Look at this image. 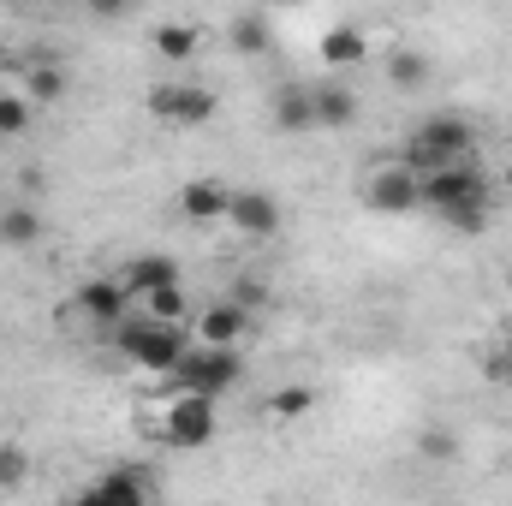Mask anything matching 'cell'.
Listing matches in <instances>:
<instances>
[{"label":"cell","instance_id":"1","mask_svg":"<svg viewBox=\"0 0 512 506\" xmlns=\"http://www.w3.org/2000/svg\"><path fill=\"white\" fill-rule=\"evenodd\" d=\"M423 209L453 233H483L489 227V173L477 167V155L423 173Z\"/></svg>","mask_w":512,"mask_h":506},{"label":"cell","instance_id":"2","mask_svg":"<svg viewBox=\"0 0 512 506\" xmlns=\"http://www.w3.org/2000/svg\"><path fill=\"white\" fill-rule=\"evenodd\" d=\"M108 334H114V346L126 352L143 376H173V370H179V358L191 352L185 328H179V322H155L149 310H143V316H126V322H114Z\"/></svg>","mask_w":512,"mask_h":506},{"label":"cell","instance_id":"3","mask_svg":"<svg viewBox=\"0 0 512 506\" xmlns=\"http://www.w3.org/2000/svg\"><path fill=\"white\" fill-rule=\"evenodd\" d=\"M471 155H477V126L465 114H429V120H417L411 137H405V149H399V161L417 167V173H435V167H453V161H471Z\"/></svg>","mask_w":512,"mask_h":506},{"label":"cell","instance_id":"4","mask_svg":"<svg viewBox=\"0 0 512 506\" xmlns=\"http://www.w3.org/2000/svg\"><path fill=\"white\" fill-rule=\"evenodd\" d=\"M215 405H221V399H209V393H197V387H179V399L161 411V441L179 447V453L209 447V441L221 435V411H215Z\"/></svg>","mask_w":512,"mask_h":506},{"label":"cell","instance_id":"5","mask_svg":"<svg viewBox=\"0 0 512 506\" xmlns=\"http://www.w3.org/2000/svg\"><path fill=\"white\" fill-rule=\"evenodd\" d=\"M173 381H179V387H197V393H209V399H227V393L245 381V358H239V346H209V340H191V352L179 358Z\"/></svg>","mask_w":512,"mask_h":506},{"label":"cell","instance_id":"6","mask_svg":"<svg viewBox=\"0 0 512 506\" xmlns=\"http://www.w3.org/2000/svg\"><path fill=\"white\" fill-rule=\"evenodd\" d=\"M143 108H149L161 126L197 131V126H209V120L221 114V96H215L209 84H185V78H167V84H155V90L143 96Z\"/></svg>","mask_w":512,"mask_h":506},{"label":"cell","instance_id":"7","mask_svg":"<svg viewBox=\"0 0 512 506\" xmlns=\"http://www.w3.org/2000/svg\"><path fill=\"white\" fill-rule=\"evenodd\" d=\"M364 209H376V215H411V209H423V173L405 167V161L370 167L364 173Z\"/></svg>","mask_w":512,"mask_h":506},{"label":"cell","instance_id":"8","mask_svg":"<svg viewBox=\"0 0 512 506\" xmlns=\"http://www.w3.org/2000/svg\"><path fill=\"white\" fill-rule=\"evenodd\" d=\"M60 310H72V316H84V322H96V328H114V322L131 316V286L120 274H96V280H84V286L72 292V304H60Z\"/></svg>","mask_w":512,"mask_h":506},{"label":"cell","instance_id":"9","mask_svg":"<svg viewBox=\"0 0 512 506\" xmlns=\"http://www.w3.org/2000/svg\"><path fill=\"white\" fill-rule=\"evenodd\" d=\"M280 221H286V209H280L274 191H256L251 185V191H233V203H227V227L239 239H274Z\"/></svg>","mask_w":512,"mask_h":506},{"label":"cell","instance_id":"10","mask_svg":"<svg viewBox=\"0 0 512 506\" xmlns=\"http://www.w3.org/2000/svg\"><path fill=\"white\" fill-rule=\"evenodd\" d=\"M227 203H233V185L215 179V173H197V179H185V191H179V215H185L191 227L227 221Z\"/></svg>","mask_w":512,"mask_h":506},{"label":"cell","instance_id":"11","mask_svg":"<svg viewBox=\"0 0 512 506\" xmlns=\"http://www.w3.org/2000/svg\"><path fill=\"white\" fill-rule=\"evenodd\" d=\"M268 120L280 137H304V131H316V90L310 84H280L274 90V102H268Z\"/></svg>","mask_w":512,"mask_h":506},{"label":"cell","instance_id":"12","mask_svg":"<svg viewBox=\"0 0 512 506\" xmlns=\"http://www.w3.org/2000/svg\"><path fill=\"white\" fill-rule=\"evenodd\" d=\"M256 310H245L239 298H215L209 310H197V340H209V346H239L245 334H251Z\"/></svg>","mask_w":512,"mask_h":506},{"label":"cell","instance_id":"13","mask_svg":"<svg viewBox=\"0 0 512 506\" xmlns=\"http://www.w3.org/2000/svg\"><path fill=\"white\" fill-rule=\"evenodd\" d=\"M90 501H108V506H137L155 495V477L149 471H137V465H114L108 477H96L90 489H84Z\"/></svg>","mask_w":512,"mask_h":506},{"label":"cell","instance_id":"14","mask_svg":"<svg viewBox=\"0 0 512 506\" xmlns=\"http://www.w3.org/2000/svg\"><path fill=\"white\" fill-rule=\"evenodd\" d=\"M316 90V131H346L358 126V90L352 84H340V78H322V84H310Z\"/></svg>","mask_w":512,"mask_h":506},{"label":"cell","instance_id":"15","mask_svg":"<svg viewBox=\"0 0 512 506\" xmlns=\"http://www.w3.org/2000/svg\"><path fill=\"white\" fill-rule=\"evenodd\" d=\"M120 280L131 286V298H143V292H155V286H173V280H179V262L167 251H137L131 262H120Z\"/></svg>","mask_w":512,"mask_h":506},{"label":"cell","instance_id":"16","mask_svg":"<svg viewBox=\"0 0 512 506\" xmlns=\"http://www.w3.org/2000/svg\"><path fill=\"white\" fill-rule=\"evenodd\" d=\"M316 54H322V66H328V72H352V66L370 54V36H364L358 24H334V30H322Z\"/></svg>","mask_w":512,"mask_h":506},{"label":"cell","instance_id":"17","mask_svg":"<svg viewBox=\"0 0 512 506\" xmlns=\"http://www.w3.org/2000/svg\"><path fill=\"white\" fill-rule=\"evenodd\" d=\"M149 48H155L161 60L185 66V60L203 48V30H197V24H185V18H167V24H155V30H149Z\"/></svg>","mask_w":512,"mask_h":506},{"label":"cell","instance_id":"18","mask_svg":"<svg viewBox=\"0 0 512 506\" xmlns=\"http://www.w3.org/2000/svg\"><path fill=\"white\" fill-rule=\"evenodd\" d=\"M66 90H72V72H66L60 60H30V66H24V96H30L36 108L66 102Z\"/></svg>","mask_w":512,"mask_h":506},{"label":"cell","instance_id":"19","mask_svg":"<svg viewBox=\"0 0 512 506\" xmlns=\"http://www.w3.org/2000/svg\"><path fill=\"white\" fill-rule=\"evenodd\" d=\"M42 239V215L30 203H0V245L6 251H30Z\"/></svg>","mask_w":512,"mask_h":506},{"label":"cell","instance_id":"20","mask_svg":"<svg viewBox=\"0 0 512 506\" xmlns=\"http://www.w3.org/2000/svg\"><path fill=\"white\" fill-rule=\"evenodd\" d=\"M227 42H233V54L262 60V54L274 48V30H268V18H262V12H239V18L227 24Z\"/></svg>","mask_w":512,"mask_h":506},{"label":"cell","instance_id":"21","mask_svg":"<svg viewBox=\"0 0 512 506\" xmlns=\"http://www.w3.org/2000/svg\"><path fill=\"white\" fill-rule=\"evenodd\" d=\"M429 72H435V66H429L423 48H393V54H387V84H393V90H423Z\"/></svg>","mask_w":512,"mask_h":506},{"label":"cell","instance_id":"22","mask_svg":"<svg viewBox=\"0 0 512 506\" xmlns=\"http://www.w3.org/2000/svg\"><path fill=\"white\" fill-rule=\"evenodd\" d=\"M143 310H149L155 322H185V316H191V298H185V286L173 280V286H155V292H143Z\"/></svg>","mask_w":512,"mask_h":506},{"label":"cell","instance_id":"23","mask_svg":"<svg viewBox=\"0 0 512 506\" xmlns=\"http://www.w3.org/2000/svg\"><path fill=\"white\" fill-rule=\"evenodd\" d=\"M268 411H274L280 423H298V417H310V411H316V387H304V381H292V387H280V393H268Z\"/></svg>","mask_w":512,"mask_h":506},{"label":"cell","instance_id":"24","mask_svg":"<svg viewBox=\"0 0 512 506\" xmlns=\"http://www.w3.org/2000/svg\"><path fill=\"white\" fill-rule=\"evenodd\" d=\"M30 120H36V102H30L24 90H6V96H0V137H24Z\"/></svg>","mask_w":512,"mask_h":506},{"label":"cell","instance_id":"25","mask_svg":"<svg viewBox=\"0 0 512 506\" xmlns=\"http://www.w3.org/2000/svg\"><path fill=\"white\" fill-rule=\"evenodd\" d=\"M417 459H429V465L459 459V435H453V429H423V435H417Z\"/></svg>","mask_w":512,"mask_h":506},{"label":"cell","instance_id":"26","mask_svg":"<svg viewBox=\"0 0 512 506\" xmlns=\"http://www.w3.org/2000/svg\"><path fill=\"white\" fill-rule=\"evenodd\" d=\"M30 477V453L18 441H0V489H18Z\"/></svg>","mask_w":512,"mask_h":506},{"label":"cell","instance_id":"27","mask_svg":"<svg viewBox=\"0 0 512 506\" xmlns=\"http://www.w3.org/2000/svg\"><path fill=\"white\" fill-rule=\"evenodd\" d=\"M483 381H495V387H512V334L495 346V352H483Z\"/></svg>","mask_w":512,"mask_h":506},{"label":"cell","instance_id":"28","mask_svg":"<svg viewBox=\"0 0 512 506\" xmlns=\"http://www.w3.org/2000/svg\"><path fill=\"white\" fill-rule=\"evenodd\" d=\"M90 6V18H102V24H120V18H131L143 0H84Z\"/></svg>","mask_w":512,"mask_h":506},{"label":"cell","instance_id":"29","mask_svg":"<svg viewBox=\"0 0 512 506\" xmlns=\"http://www.w3.org/2000/svg\"><path fill=\"white\" fill-rule=\"evenodd\" d=\"M233 298H239V304H245V310H262V304H268V286H262V280H256V274H245V280H239V286H233Z\"/></svg>","mask_w":512,"mask_h":506},{"label":"cell","instance_id":"30","mask_svg":"<svg viewBox=\"0 0 512 506\" xmlns=\"http://www.w3.org/2000/svg\"><path fill=\"white\" fill-rule=\"evenodd\" d=\"M501 185H507V191H512V161H507V167H501Z\"/></svg>","mask_w":512,"mask_h":506},{"label":"cell","instance_id":"31","mask_svg":"<svg viewBox=\"0 0 512 506\" xmlns=\"http://www.w3.org/2000/svg\"><path fill=\"white\" fill-rule=\"evenodd\" d=\"M30 6H66V0H30Z\"/></svg>","mask_w":512,"mask_h":506},{"label":"cell","instance_id":"32","mask_svg":"<svg viewBox=\"0 0 512 506\" xmlns=\"http://www.w3.org/2000/svg\"><path fill=\"white\" fill-rule=\"evenodd\" d=\"M507 292H512V262H507Z\"/></svg>","mask_w":512,"mask_h":506},{"label":"cell","instance_id":"33","mask_svg":"<svg viewBox=\"0 0 512 506\" xmlns=\"http://www.w3.org/2000/svg\"><path fill=\"white\" fill-rule=\"evenodd\" d=\"M0 66H6V54H0Z\"/></svg>","mask_w":512,"mask_h":506}]
</instances>
